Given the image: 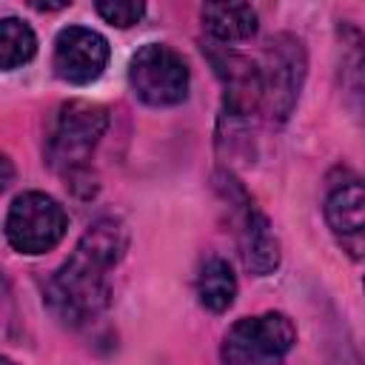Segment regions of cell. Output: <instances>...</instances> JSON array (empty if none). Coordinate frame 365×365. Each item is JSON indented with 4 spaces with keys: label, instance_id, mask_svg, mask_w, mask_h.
Masks as SVG:
<instances>
[{
    "label": "cell",
    "instance_id": "6da1fadb",
    "mask_svg": "<svg viewBox=\"0 0 365 365\" xmlns=\"http://www.w3.org/2000/svg\"><path fill=\"white\" fill-rule=\"evenodd\" d=\"M128 231L117 217L94 220L71 257L48 277L43 299L48 311L68 328L88 325L97 319L111 302L108 274L125 257Z\"/></svg>",
    "mask_w": 365,
    "mask_h": 365
},
{
    "label": "cell",
    "instance_id": "7a4b0ae2",
    "mask_svg": "<svg viewBox=\"0 0 365 365\" xmlns=\"http://www.w3.org/2000/svg\"><path fill=\"white\" fill-rule=\"evenodd\" d=\"M108 128V111L88 100L63 103L46 131V163L71 185L88 180V160Z\"/></svg>",
    "mask_w": 365,
    "mask_h": 365
},
{
    "label": "cell",
    "instance_id": "3957f363",
    "mask_svg": "<svg viewBox=\"0 0 365 365\" xmlns=\"http://www.w3.org/2000/svg\"><path fill=\"white\" fill-rule=\"evenodd\" d=\"M128 86L134 97L151 108L180 106L188 97L191 71L180 51L165 43H145L128 63Z\"/></svg>",
    "mask_w": 365,
    "mask_h": 365
},
{
    "label": "cell",
    "instance_id": "277c9868",
    "mask_svg": "<svg viewBox=\"0 0 365 365\" xmlns=\"http://www.w3.org/2000/svg\"><path fill=\"white\" fill-rule=\"evenodd\" d=\"M297 331L285 314L268 311L234 322L222 339V365H279L294 348Z\"/></svg>",
    "mask_w": 365,
    "mask_h": 365
},
{
    "label": "cell",
    "instance_id": "5b68a950",
    "mask_svg": "<svg viewBox=\"0 0 365 365\" xmlns=\"http://www.w3.org/2000/svg\"><path fill=\"white\" fill-rule=\"evenodd\" d=\"M68 228L66 208L43 194V191H26L11 200L6 214V240L20 254H46L51 251Z\"/></svg>",
    "mask_w": 365,
    "mask_h": 365
},
{
    "label": "cell",
    "instance_id": "8992f818",
    "mask_svg": "<svg viewBox=\"0 0 365 365\" xmlns=\"http://www.w3.org/2000/svg\"><path fill=\"white\" fill-rule=\"evenodd\" d=\"M217 188L234 214L240 254H242L245 268L254 277L274 274V268L279 265V242L271 231L268 217L254 205V200L245 194V188L231 174H217Z\"/></svg>",
    "mask_w": 365,
    "mask_h": 365
},
{
    "label": "cell",
    "instance_id": "52a82bcc",
    "mask_svg": "<svg viewBox=\"0 0 365 365\" xmlns=\"http://www.w3.org/2000/svg\"><path fill=\"white\" fill-rule=\"evenodd\" d=\"M305 46L294 34H277L265 46V57L259 60V74H262V108L274 120H288L302 80H305Z\"/></svg>",
    "mask_w": 365,
    "mask_h": 365
},
{
    "label": "cell",
    "instance_id": "ba28073f",
    "mask_svg": "<svg viewBox=\"0 0 365 365\" xmlns=\"http://www.w3.org/2000/svg\"><path fill=\"white\" fill-rule=\"evenodd\" d=\"M108 40L86 26H66L54 37L51 68L63 83L88 86L108 66Z\"/></svg>",
    "mask_w": 365,
    "mask_h": 365
},
{
    "label": "cell",
    "instance_id": "9c48e42d",
    "mask_svg": "<svg viewBox=\"0 0 365 365\" xmlns=\"http://www.w3.org/2000/svg\"><path fill=\"white\" fill-rule=\"evenodd\" d=\"M214 74L225 88V117L228 120H248L262 108V74L259 63L248 60L225 46L205 51Z\"/></svg>",
    "mask_w": 365,
    "mask_h": 365
},
{
    "label": "cell",
    "instance_id": "30bf717a",
    "mask_svg": "<svg viewBox=\"0 0 365 365\" xmlns=\"http://www.w3.org/2000/svg\"><path fill=\"white\" fill-rule=\"evenodd\" d=\"M202 29L217 43H242L251 40L259 29V17L248 3H205L200 9Z\"/></svg>",
    "mask_w": 365,
    "mask_h": 365
},
{
    "label": "cell",
    "instance_id": "8fae6325",
    "mask_svg": "<svg viewBox=\"0 0 365 365\" xmlns=\"http://www.w3.org/2000/svg\"><path fill=\"white\" fill-rule=\"evenodd\" d=\"M325 220L334 234L354 237L365 231V182H345L325 200Z\"/></svg>",
    "mask_w": 365,
    "mask_h": 365
},
{
    "label": "cell",
    "instance_id": "7c38bea8",
    "mask_svg": "<svg viewBox=\"0 0 365 365\" xmlns=\"http://www.w3.org/2000/svg\"><path fill=\"white\" fill-rule=\"evenodd\" d=\"M237 297V277L231 271V262L222 257H208L202 259L197 271V299L202 308L222 314L231 308Z\"/></svg>",
    "mask_w": 365,
    "mask_h": 365
},
{
    "label": "cell",
    "instance_id": "4fadbf2b",
    "mask_svg": "<svg viewBox=\"0 0 365 365\" xmlns=\"http://www.w3.org/2000/svg\"><path fill=\"white\" fill-rule=\"evenodd\" d=\"M339 77L345 94L356 100L359 111H365V43L356 29H339Z\"/></svg>",
    "mask_w": 365,
    "mask_h": 365
},
{
    "label": "cell",
    "instance_id": "5bb4252c",
    "mask_svg": "<svg viewBox=\"0 0 365 365\" xmlns=\"http://www.w3.org/2000/svg\"><path fill=\"white\" fill-rule=\"evenodd\" d=\"M37 51V37L29 23L17 17H3L0 20V66L6 71L26 66Z\"/></svg>",
    "mask_w": 365,
    "mask_h": 365
},
{
    "label": "cell",
    "instance_id": "9a60e30c",
    "mask_svg": "<svg viewBox=\"0 0 365 365\" xmlns=\"http://www.w3.org/2000/svg\"><path fill=\"white\" fill-rule=\"evenodd\" d=\"M94 9L106 23H111L117 29H128L145 14V3H140V0L137 3L134 0H100Z\"/></svg>",
    "mask_w": 365,
    "mask_h": 365
},
{
    "label": "cell",
    "instance_id": "2e32d148",
    "mask_svg": "<svg viewBox=\"0 0 365 365\" xmlns=\"http://www.w3.org/2000/svg\"><path fill=\"white\" fill-rule=\"evenodd\" d=\"M31 6H34L37 11H60V9H66V6H68V0H60V3H48V0H31Z\"/></svg>",
    "mask_w": 365,
    "mask_h": 365
},
{
    "label": "cell",
    "instance_id": "e0dca14e",
    "mask_svg": "<svg viewBox=\"0 0 365 365\" xmlns=\"http://www.w3.org/2000/svg\"><path fill=\"white\" fill-rule=\"evenodd\" d=\"M0 365H14V362H11V359H9V356H6V359H3V362H0Z\"/></svg>",
    "mask_w": 365,
    "mask_h": 365
}]
</instances>
